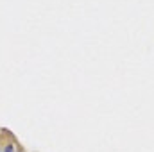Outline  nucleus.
I'll return each instance as SVG.
<instances>
[{"instance_id":"nucleus-1","label":"nucleus","mask_w":154,"mask_h":152,"mask_svg":"<svg viewBox=\"0 0 154 152\" xmlns=\"http://www.w3.org/2000/svg\"><path fill=\"white\" fill-rule=\"evenodd\" d=\"M20 145H18V141H16V138H11V140H7V141H4V147H2V152H14L18 149Z\"/></svg>"},{"instance_id":"nucleus-2","label":"nucleus","mask_w":154,"mask_h":152,"mask_svg":"<svg viewBox=\"0 0 154 152\" xmlns=\"http://www.w3.org/2000/svg\"><path fill=\"white\" fill-rule=\"evenodd\" d=\"M14 152H25V149H23V147H18V149H16Z\"/></svg>"},{"instance_id":"nucleus-3","label":"nucleus","mask_w":154,"mask_h":152,"mask_svg":"<svg viewBox=\"0 0 154 152\" xmlns=\"http://www.w3.org/2000/svg\"><path fill=\"white\" fill-rule=\"evenodd\" d=\"M2 147H4V141L0 140V152H2Z\"/></svg>"}]
</instances>
